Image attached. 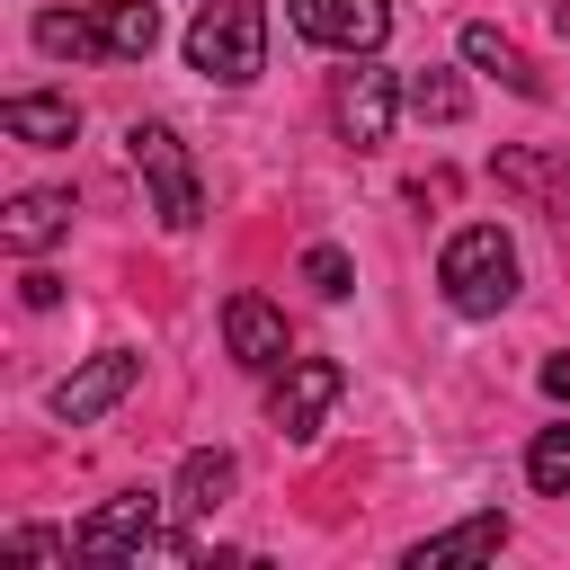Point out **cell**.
I'll use <instances>...</instances> for the list:
<instances>
[{
    "label": "cell",
    "mask_w": 570,
    "mask_h": 570,
    "mask_svg": "<svg viewBox=\"0 0 570 570\" xmlns=\"http://www.w3.org/2000/svg\"><path fill=\"white\" fill-rule=\"evenodd\" d=\"M0 125H9L18 142H45V151H53V142H71V134H80V107H71V98H53V89H18V98L0 107Z\"/></svg>",
    "instance_id": "7c38bea8"
},
{
    "label": "cell",
    "mask_w": 570,
    "mask_h": 570,
    "mask_svg": "<svg viewBox=\"0 0 570 570\" xmlns=\"http://www.w3.org/2000/svg\"><path fill=\"white\" fill-rule=\"evenodd\" d=\"M223 347L249 365V374H276L285 365V312L267 294H232L223 303Z\"/></svg>",
    "instance_id": "9c48e42d"
},
{
    "label": "cell",
    "mask_w": 570,
    "mask_h": 570,
    "mask_svg": "<svg viewBox=\"0 0 570 570\" xmlns=\"http://www.w3.org/2000/svg\"><path fill=\"white\" fill-rule=\"evenodd\" d=\"M508 543V517H463V525H445V534H428V543H410V570H445V561H481V552H499Z\"/></svg>",
    "instance_id": "4fadbf2b"
},
{
    "label": "cell",
    "mask_w": 570,
    "mask_h": 570,
    "mask_svg": "<svg viewBox=\"0 0 570 570\" xmlns=\"http://www.w3.org/2000/svg\"><path fill=\"white\" fill-rule=\"evenodd\" d=\"M463 62H472V71H499L508 89H525V98H534V71H525V53H517L499 27H463Z\"/></svg>",
    "instance_id": "2e32d148"
},
{
    "label": "cell",
    "mask_w": 570,
    "mask_h": 570,
    "mask_svg": "<svg viewBox=\"0 0 570 570\" xmlns=\"http://www.w3.org/2000/svg\"><path fill=\"white\" fill-rule=\"evenodd\" d=\"M62 232H71V196H62V187H27V196H9V214H0V240H9L18 258L53 249Z\"/></svg>",
    "instance_id": "30bf717a"
},
{
    "label": "cell",
    "mask_w": 570,
    "mask_h": 570,
    "mask_svg": "<svg viewBox=\"0 0 570 570\" xmlns=\"http://www.w3.org/2000/svg\"><path fill=\"white\" fill-rule=\"evenodd\" d=\"M338 392H347V374H338L330 356H285V374H276V392H267V419L303 445V436L330 419V401H338Z\"/></svg>",
    "instance_id": "277c9868"
},
{
    "label": "cell",
    "mask_w": 570,
    "mask_h": 570,
    "mask_svg": "<svg viewBox=\"0 0 570 570\" xmlns=\"http://www.w3.org/2000/svg\"><path fill=\"white\" fill-rule=\"evenodd\" d=\"M151 525H160V499H151V490H125V499H107V508H98V517H89L71 543H80L89 561H125V552L142 561V552L160 543Z\"/></svg>",
    "instance_id": "ba28073f"
},
{
    "label": "cell",
    "mask_w": 570,
    "mask_h": 570,
    "mask_svg": "<svg viewBox=\"0 0 570 570\" xmlns=\"http://www.w3.org/2000/svg\"><path fill=\"white\" fill-rule=\"evenodd\" d=\"M525 481H534L543 499H570V428H543V436L525 445Z\"/></svg>",
    "instance_id": "ac0fdd59"
},
{
    "label": "cell",
    "mask_w": 570,
    "mask_h": 570,
    "mask_svg": "<svg viewBox=\"0 0 570 570\" xmlns=\"http://www.w3.org/2000/svg\"><path fill=\"white\" fill-rule=\"evenodd\" d=\"M552 18H561V27H570V0H552Z\"/></svg>",
    "instance_id": "7402d4cb"
},
{
    "label": "cell",
    "mask_w": 570,
    "mask_h": 570,
    "mask_svg": "<svg viewBox=\"0 0 570 570\" xmlns=\"http://www.w3.org/2000/svg\"><path fill=\"white\" fill-rule=\"evenodd\" d=\"M401 98H410V89H401V80H392L383 62H365V53H356V71H338V134L374 151V142L392 134V116H401Z\"/></svg>",
    "instance_id": "5b68a950"
},
{
    "label": "cell",
    "mask_w": 570,
    "mask_h": 570,
    "mask_svg": "<svg viewBox=\"0 0 570 570\" xmlns=\"http://www.w3.org/2000/svg\"><path fill=\"white\" fill-rule=\"evenodd\" d=\"M490 169H499V187H525V196H543L552 214H570V160H543V151H499Z\"/></svg>",
    "instance_id": "9a60e30c"
},
{
    "label": "cell",
    "mask_w": 570,
    "mask_h": 570,
    "mask_svg": "<svg viewBox=\"0 0 570 570\" xmlns=\"http://www.w3.org/2000/svg\"><path fill=\"white\" fill-rule=\"evenodd\" d=\"M98 36H107V62H142L160 45V9L151 0H107L98 9Z\"/></svg>",
    "instance_id": "5bb4252c"
},
{
    "label": "cell",
    "mask_w": 570,
    "mask_h": 570,
    "mask_svg": "<svg viewBox=\"0 0 570 570\" xmlns=\"http://www.w3.org/2000/svg\"><path fill=\"white\" fill-rule=\"evenodd\" d=\"M187 62L205 80H223V89L258 80L267 71V9L258 0H205L196 27H187Z\"/></svg>",
    "instance_id": "7a4b0ae2"
},
{
    "label": "cell",
    "mask_w": 570,
    "mask_h": 570,
    "mask_svg": "<svg viewBox=\"0 0 570 570\" xmlns=\"http://www.w3.org/2000/svg\"><path fill=\"white\" fill-rule=\"evenodd\" d=\"M232 481H240V463H232L223 445H196V454L178 463V490H169V508H178V517H214V508L232 499Z\"/></svg>",
    "instance_id": "8fae6325"
},
{
    "label": "cell",
    "mask_w": 570,
    "mask_h": 570,
    "mask_svg": "<svg viewBox=\"0 0 570 570\" xmlns=\"http://www.w3.org/2000/svg\"><path fill=\"white\" fill-rule=\"evenodd\" d=\"M125 151H134V178L151 187V214H160L169 232H196V214H205V187H196V160H187V142H178L169 125H134V134H125Z\"/></svg>",
    "instance_id": "3957f363"
},
{
    "label": "cell",
    "mask_w": 570,
    "mask_h": 570,
    "mask_svg": "<svg viewBox=\"0 0 570 570\" xmlns=\"http://www.w3.org/2000/svg\"><path fill=\"white\" fill-rule=\"evenodd\" d=\"M410 116L454 125V116H463V80H454V71H410Z\"/></svg>",
    "instance_id": "d6986e66"
},
{
    "label": "cell",
    "mask_w": 570,
    "mask_h": 570,
    "mask_svg": "<svg viewBox=\"0 0 570 570\" xmlns=\"http://www.w3.org/2000/svg\"><path fill=\"white\" fill-rule=\"evenodd\" d=\"M436 285H445V303H454L463 321L508 312V294H517V249H508V232H499V223H463V232L445 240V258H436Z\"/></svg>",
    "instance_id": "6da1fadb"
},
{
    "label": "cell",
    "mask_w": 570,
    "mask_h": 570,
    "mask_svg": "<svg viewBox=\"0 0 570 570\" xmlns=\"http://www.w3.org/2000/svg\"><path fill=\"white\" fill-rule=\"evenodd\" d=\"M543 392H552V401H570V356H543Z\"/></svg>",
    "instance_id": "44dd1931"
},
{
    "label": "cell",
    "mask_w": 570,
    "mask_h": 570,
    "mask_svg": "<svg viewBox=\"0 0 570 570\" xmlns=\"http://www.w3.org/2000/svg\"><path fill=\"white\" fill-rule=\"evenodd\" d=\"M36 45H45L53 62H62V53H71V62H80V53H107L98 18H80V9H45V18H36Z\"/></svg>",
    "instance_id": "e0dca14e"
},
{
    "label": "cell",
    "mask_w": 570,
    "mask_h": 570,
    "mask_svg": "<svg viewBox=\"0 0 570 570\" xmlns=\"http://www.w3.org/2000/svg\"><path fill=\"white\" fill-rule=\"evenodd\" d=\"M134 374H142V356H125V347H107V356H89L80 374H62L53 383V419H71V428H89V419H107L125 392H134Z\"/></svg>",
    "instance_id": "52a82bcc"
},
{
    "label": "cell",
    "mask_w": 570,
    "mask_h": 570,
    "mask_svg": "<svg viewBox=\"0 0 570 570\" xmlns=\"http://www.w3.org/2000/svg\"><path fill=\"white\" fill-rule=\"evenodd\" d=\"M285 18L312 36V45H338V53H374L392 36V9L383 0H285Z\"/></svg>",
    "instance_id": "8992f818"
},
{
    "label": "cell",
    "mask_w": 570,
    "mask_h": 570,
    "mask_svg": "<svg viewBox=\"0 0 570 570\" xmlns=\"http://www.w3.org/2000/svg\"><path fill=\"white\" fill-rule=\"evenodd\" d=\"M303 285H312V294H330V303H338V294H347V258H338V249H330V240H321V249H303Z\"/></svg>",
    "instance_id": "ffe728a7"
}]
</instances>
